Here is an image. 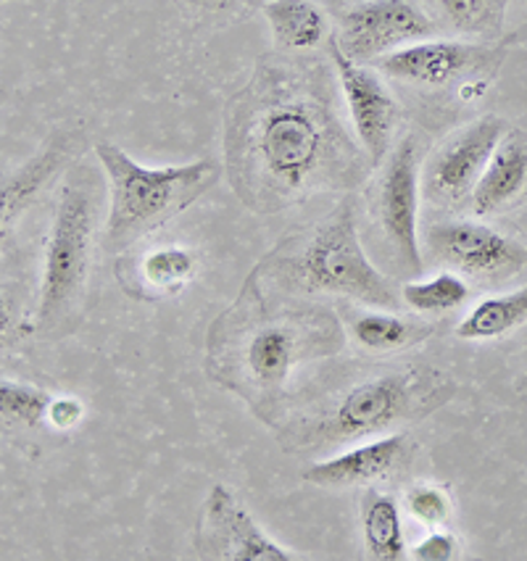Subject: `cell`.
Here are the masks:
<instances>
[{"instance_id":"obj_3","label":"cell","mask_w":527,"mask_h":561,"mask_svg":"<svg viewBox=\"0 0 527 561\" xmlns=\"http://www.w3.org/2000/svg\"><path fill=\"white\" fill-rule=\"evenodd\" d=\"M454 396V380L433 367H382L351 380L348 388L293 420L279 433L290 454L324 451L414 425Z\"/></svg>"},{"instance_id":"obj_27","label":"cell","mask_w":527,"mask_h":561,"mask_svg":"<svg viewBox=\"0 0 527 561\" xmlns=\"http://www.w3.org/2000/svg\"><path fill=\"white\" fill-rule=\"evenodd\" d=\"M82 414L84 409L77 398H54V403H50V411H48V420L50 425L58 430H69L80 425Z\"/></svg>"},{"instance_id":"obj_4","label":"cell","mask_w":527,"mask_h":561,"mask_svg":"<svg viewBox=\"0 0 527 561\" xmlns=\"http://www.w3.org/2000/svg\"><path fill=\"white\" fill-rule=\"evenodd\" d=\"M95 156L108 180L106 240L108 251H122L146 238L217 185L222 169L211 159L180 167H142L114 142H98Z\"/></svg>"},{"instance_id":"obj_10","label":"cell","mask_w":527,"mask_h":561,"mask_svg":"<svg viewBox=\"0 0 527 561\" xmlns=\"http://www.w3.org/2000/svg\"><path fill=\"white\" fill-rule=\"evenodd\" d=\"M380 225L386 230L390 245L399 253L401 264L412 274H422L420 253V148L416 137L406 135L393 153L388 156L380 180Z\"/></svg>"},{"instance_id":"obj_22","label":"cell","mask_w":527,"mask_h":561,"mask_svg":"<svg viewBox=\"0 0 527 561\" xmlns=\"http://www.w3.org/2000/svg\"><path fill=\"white\" fill-rule=\"evenodd\" d=\"M401 298L416 314H448L470 298V285L457 272H440L431 279L406 283Z\"/></svg>"},{"instance_id":"obj_23","label":"cell","mask_w":527,"mask_h":561,"mask_svg":"<svg viewBox=\"0 0 527 561\" xmlns=\"http://www.w3.org/2000/svg\"><path fill=\"white\" fill-rule=\"evenodd\" d=\"M54 396L37 385L3 380L0 382V414L9 425L37 427L43 420H48Z\"/></svg>"},{"instance_id":"obj_9","label":"cell","mask_w":527,"mask_h":561,"mask_svg":"<svg viewBox=\"0 0 527 561\" xmlns=\"http://www.w3.org/2000/svg\"><path fill=\"white\" fill-rule=\"evenodd\" d=\"M330 61L346 98L354 133L367 151L369 167H380L390 153V137L399 122V103L388 93L380 77L373 69L362 67V61L346 56L337 41H330Z\"/></svg>"},{"instance_id":"obj_19","label":"cell","mask_w":527,"mask_h":561,"mask_svg":"<svg viewBox=\"0 0 527 561\" xmlns=\"http://www.w3.org/2000/svg\"><path fill=\"white\" fill-rule=\"evenodd\" d=\"M364 546L375 561L406 559V535L396 499L369 493L364 499Z\"/></svg>"},{"instance_id":"obj_8","label":"cell","mask_w":527,"mask_h":561,"mask_svg":"<svg viewBox=\"0 0 527 561\" xmlns=\"http://www.w3.org/2000/svg\"><path fill=\"white\" fill-rule=\"evenodd\" d=\"M195 548L204 559L222 561H301L266 535L230 488L217 482L204 501Z\"/></svg>"},{"instance_id":"obj_15","label":"cell","mask_w":527,"mask_h":561,"mask_svg":"<svg viewBox=\"0 0 527 561\" xmlns=\"http://www.w3.org/2000/svg\"><path fill=\"white\" fill-rule=\"evenodd\" d=\"M527 201V133L506 129L472 191V211L493 217Z\"/></svg>"},{"instance_id":"obj_1","label":"cell","mask_w":527,"mask_h":561,"mask_svg":"<svg viewBox=\"0 0 527 561\" xmlns=\"http://www.w3.org/2000/svg\"><path fill=\"white\" fill-rule=\"evenodd\" d=\"M351 151L333 108L314 88L272 75L240 95L238 122L227 129V164L238 195H256L262 208H277L341 178Z\"/></svg>"},{"instance_id":"obj_12","label":"cell","mask_w":527,"mask_h":561,"mask_svg":"<svg viewBox=\"0 0 527 561\" xmlns=\"http://www.w3.org/2000/svg\"><path fill=\"white\" fill-rule=\"evenodd\" d=\"M504 54L488 45L454 41H416L412 45L377 58V69L393 80L420 88H446L472 75L499 69Z\"/></svg>"},{"instance_id":"obj_17","label":"cell","mask_w":527,"mask_h":561,"mask_svg":"<svg viewBox=\"0 0 527 561\" xmlns=\"http://www.w3.org/2000/svg\"><path fill=\"white\" fill-rule=\"evenodd\" d=\"M264 16L275 43L285 50H311L328 35V19L311 0H270Z\"/></svg>"},{"instance_id":"obj_25","label":"cell","mask_w":527,"mask_h":561,"mask_svg":"<svg viewBox=\"0 0 527 561\" xmlns=\"http://www.w3.org/2000/svg\"><path fill=\"white\" fill-rule=\"evenodd\" d=\"M406 508L422 525L440 527L451 517V499L438 485H416L406 493Z\"/></svg>"},{"instance_id":"obj_18","label":"cell","mask_w":527,"mask_h":561,"mask_svg":"<svg viewBox=\"0 0 527 561\" xmlns=\"http://www.w3.org/2000/svg\"><path fill=\"white\" fill-rule=\"evenodd\" d=\"M527 324V283L504 296L485 298L459 322V341H496Z\"/></svg>"},{"instance_id":"obj_13","label":"cell","mask_w":527,"mask_h":561,"mask_svg":"<svg viewBox=\"0 0 527 561\" xmlns=\"http://www.w3.org/2000/svg\"><path fill=\"white\" fill-rule=\"evenodd\" d=\"M504 133V119L485 116L454 135L446 146L435 151L425 169L422 185L427 195L438 204H461L465 198H472L474 185L483 178L488 161Z\"/></svg>"},{"instance_id":"obj_5","label":"cell","mask_w":527,"mask_h":561,"mask_svg":"<svg viewBox=\"0 0 527 561\" xmlns=\"http://www.w3.org/2000/svg\"><path fill=\"white\" fill-rule=\"evenodd\" d=\"M98 185L88 167L71 169L61 193L54 221H50L48 248L37 298V332L45 337L61 335L71 328V317L80 311V301L93 264L98 230Z\"/></svg>"},{"instance_id":"obj_21","label":"cell","mask_w":527,"mask_h":561,"mask_svg":"<svg viewBox=\"0 0 527 561\" xmlns=\"http://www.w3.org/2000/svg\"><path fill=\"white\" fill-rule=\"evenodd\" d=\"M195 261L193 251L180 245L153 248L140 259V279L153 296H174L193 279Z\"/></svg>"},{"instance_id":"obj_7","label":"cell","mask_w":527,"mask_h":561,"mask_svg":"<svg viewBox=\"0 0 527 561\" xmlns=\"http://www.w3.org/2000/svg\"><path fill=\"white\" fill-rule=\"evenodd\" d=\"M425 240L435 261L480 283H509L527 272V248L480 221H440Z\"/></svg>"},{"instance_id":"obj_11","label":"cell","mask_w":527,"mask_h":561,"mask_svg":"<svg viewBox=\"0 0 527 561\" xmlns=\"http://www.w3.org/2000/svg\"><path fill=\"white\" fill-rule=\"evenodd\" d=\"M433 30L416 0H367L343 16L337 43L354 61H377L406 43L425 41Z\"/></svg>"},{"instance_id":"obj_2","label":"cell","mask_w":527,"mask_h":561,"mask_svg":"<svg viewBox=\"0 0 527 561\" xmlns=\"http://www.w3.org/2000/svg\"><path fill=\"white\" fill-rule=\"evenodd\" d=\"M341 348L343 332L333 311L264 314L243 322V328L222 317L211 330L208 362L219 364L217 382L243 396L259 420L275 425L293 369Z\"/></svg>"},{"instance_id":"obj_16","label":"cell","mask_w":527,"mask_h":561,"mask_svg":"<svg viewBox=\"0 0 527 561\" xmlns=\"http://www.w3.org/2000/svg\"><path fill=\"white\" fill-rule=\"evenodd\" d=\"M75 133L58 129L48 137L41 151L3 180V191H0V225H3V232H9L16 225V219L35 204L37 195L50 185V180L69 164L71 153H75Z\"/></svg>"},{"instance_id":"obj_6","label":"cell","mask_w":527,"mask_h":561,"mask_svg":"<svg viewBox=\"0 0 527 561\" xmlns=\"http://www.w3.org/2000/svg\"><path fill=\"white\" fill-rule=\"evenodd\" d=\"M285 272L293 288L303 293L354 298L377 309H396L401 304L393 285L364 253L351 206L324 221L303 251L285 264Z\"/></svg>"},{"instance_id":"obj_28","label":"cell","mask_w":527,"mask_h":561,"mask_svg":"<svg viewBox=\"0 0 527 561\" xmlns=\"http://www.w3.org/2000/svg\"><path fill=\"white\" fill-rule=\"evenodd\" d=\"M185 3L195 5V9H208V5H217L219 0H185Z\"/></svg>"},{"instance_id":"obj_26","label":"cell","mask_w":527,"mask_h":561,"mask_svg":"<svg viewBox=\"0 0 527 561\" xmlns=\"http://www.w3.org/2000/svg\"><path fill=\"white\" fill-rule=\"evenodd\" d=\"M457 548H459V543L451 533L433 530L431 535H425V538L414 546L412 557L416 561H451L454 557H457Z\"/></svg>"},{"instance_id":"obj_14","label":"cell","mask_w":527,"mask_h":561,"mask_svg":"<svg viewBox=\"0 0 527 561\" xmlns=\"http://www.w3.org/2000/svg\"><path fill=\"white\" fill-rule=\"evenodd\" d=\"M409 454V438L403 433L380 435L369 438L348 451L330 456V459L317 461L303 469V482L314 488H328V491H343V488L369 485L388 478L403 465Z\"/></svg>"},{"instance_id":"obj_24","label":"cell","mask_w":527,"mask_h":561,"mask_svg":"<svg viewBox=\"0 0 527 561\" xmlns=\"http://www.w3.org/2000/svg\"><path fill=\"white\" fill-rule=\"evenodd\" d=\"M506 0H438L440 11L454 27L470 35L499 32Z\"/></svg>"},{"instance_id":"obj_20","label":"cell","mask_w":527,"mask_h":561,"mask_svg":"<svg viewBox=\"0 0 527 561\" xmlns=\"http://www.w3.org/2000/svg\"><path fill=\"white\" fill-rule=\"evenodd\" d=\"M433 328L420 322H409L399 314H386V311H364L351 322V335L362 348L375 351V354H388V351H401L431 337Z\"/></svg>"}]
</instances>
